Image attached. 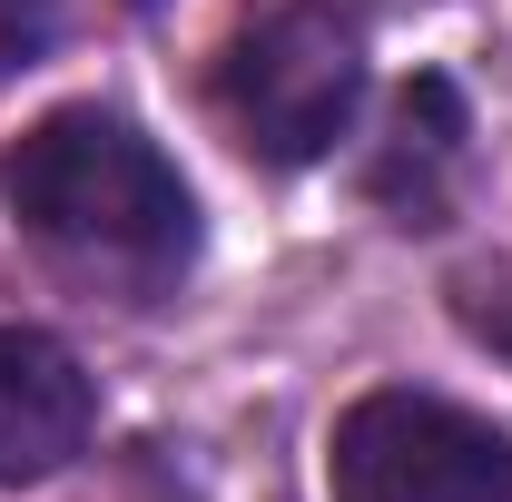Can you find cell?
Segmentation results:
<instances>
[{
	"label": "cell",
	"mask_w": 512,
	"mask_h": 502,
	"mask_svg": "<svg viewBox=\"0 0 512 502\" xmlns=\"http://www.w3.org/2000/svg\"><path fill=\"white\" fill-rule=\"evenodd\" d=\"M0 197L30 237L79 266L178 276L197 247V197L158 158V138L119 109H50L0 148Z\"/></svg>",
	"instance_id": "cell-1"
},
{
	"label": "cell",
	"mask_w": 512,
	"mask_h": 502,
	"mask_svg": "<svg viewBox=\"0 0 512 502\" xmlns=\"http://www.w3.org/2000/svg\"><path fill=\"white\" fill-rule=\"evenodd\" d=\"M217 99H227V119H237V138H247L256 158L306 168V158H325V148L355 128L365 40H355V20H335L325 0H286V10H266L247 40L227 50Z\"/></svg>",
	"instance_id": "cell-2"
},
{
	"label": "cell",
	"mask_w": 512,
	"mask_h": 502,
	"mask_svg": "<svg viewBox=\"0 0 512 502\" xmlns=\"http://www.w3.org/2000/svg\"><path fill=\"white\" fill-rule=\"evenodd\" d=\"M325 483L335 502H512V443L444 394L375 384L335 414Z\"/></svg>",
	"instance_id": "cell-3"
},
{
	"label": "cell",
	"mask_w": 512,
	"mask_h": 502,
	"mask_svg": "<svg viewBox=\"0 0 512 502\" xmlns=\"http://www.w3.org/2000/svg\"><path fill=\"white\" fill-rule=\"evenodd\" d=\"M89 375L79 355L50 345L40 325H0V493L50 483L69 453L89 443Z\"/></svg>",
	"instance_id": "cell-4"
},
{
	"label": "cell",
	"mask_w": 512,
	"mask_h": 502,
	"mask_svg": "<svg viewBox=\"0 0 512 502\" xmlns=\"http://www.w3.org/2000/svg\"><path fill=\"white\" fill-rule=\"evenodd\" d=\"M463 138H473V119H463L453 79H414L404 109H394V138H384V158H375V197L404 227H434L444 217L453 178H463Z\"/></svg>",
	"instance_id": "cell-5"
},
{
	"label": "cell",
	"mask_w": 512,
	"mask_h": 502,
	"mask_svg": "<svg viewBox=\"0 0 512 502\" xmlns=\"http://www.w3.org/2000/svg\"><path fill=\"white\" fill-rule=\"evenodd\" d=\"M483 335H493V345L512 355V306H503V315H483Z\"/></svg>",
	"instance_id": "cell-6"
}]
</instances>
